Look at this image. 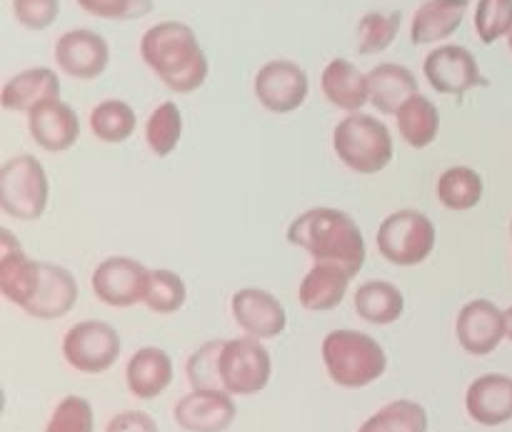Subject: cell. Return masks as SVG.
<instances>
[{
    "label": "cell",
    "mask_w": 512,
    "mask_h": 432,
    "mask_svg": "<svg viewBox=\"0 0 512 432\" xmlns=\"http://www.w3.org/2000/svg\"><path fill=\"white\" fill-rule=\"evenodd\" d=\"M140 58L155 78L180 95L195 93L208 80L210 63L198 35L180 20L150 25L140 38Z\"/></svg>",
    "instance_id": "cell-1"
},
{
    "label": "cell",
    "mask_w": 512,
    "mask_h": 432,
    "mask_svg": "<svg viewBox=\"0 0 512 432\" xmlns=\"http://www.w3.org/2000/svg\"><path fill=\"white\" fill-rule=\"evenodd\" d=\"M293 248L305 250L313 263H335L358 275L368 260L365 235L355 218L338 208H310L300 213L285 233Z\"/></svg>",
    "instance_id": "cell-2"
},
{
    "label": "cell",
    "mask_w": 512,
    "mask_h": 432,
    "mask_svg": "<svg viewBox=\"0 0 512 432\" xmlns=\"http://www.w3.org/2000/svg\"><path fill=\"white\" fill-rule=\"evenodd\" d=\"M320 355L330 380L345 390L368 388L388 370L383 345L360 330H330L323 338Z\"/></svg>",
    "instance_id": "cell-3"
},
{
    "label": "cell",
    "mask_w": 512,
    "mask_h": 432,
    "mask_svg": "<svg viewBox=\"0 0 512 432\" xmlns=\"http://www.w3.org/2000/svg\"><path fill=\"white\" fill-rule=\"evenodd\" d=\"M333 150L340 163L358 175H378L393 163V133L380 118L350 113L333 130Z\"/></svg>",
    "instance_id": "cell-4"
},
{
    "label": "cell",
    "mask_w": 512,
    "mask_h": 432,
    "mask_svg": "<svg viewBox=\"0 0 512 432\" xmlns=\"http://www.w3.org/2000/svg\"><path fill=\"white\" fill-rule=\"evenodd\" d=\"M50 203V180L35 155L20 153L0 168V210L20 223L40 220Z\"/></svg>",
    "instance_id": "cell-5"
},
{
    "label": "cell",
    "mask_w": 512,
    "mask_h": 432,
    "mask_svg": "<svg viewBox=\"0 0 512 432\" xmlns=\"http://www.w3.org/2000/svg\"><path fill=\"white\" fill-rule=\"evenodd\" d=\"M378 253L398 268H415L423 265L438 245V228L425 213L413 208H403L383 218L375 233Z\"/></svg>",
    "instance_id": "cell-6"
},
{
    "label": "cell",
    "mask_w": 512,
    "mask_h": 432,
    "mask_svg": "<svg viewBox=\"0 0 512 432\" xmlns=\"http://www.w3.org/2000/svg\"><path fill=\"white\" fill-rule=\"evenodd\" d=\"M273 360L258 338L225 340L220 350V380L223 390L240 398H250L268 388Z\"/></svg>",
    "instance_id": "cell-7"
},
{
    "label": "cell",
    "mask_w": 512,
    "mask_h": 432,
    "mask_svg": "<svg viewBox=\"0 0 512 432\" xmlns=\"http://www.w3.org/2000/svg\"><path fill=\"white\" fill-rule=\"evenodd\" d=\"M120 350L118 330L103 320H80L63 338L65 363L85 375L108 373L118 363Z\"/></svg>",
    "instance_id": "cell-8"
},
{
    "label": "cell",
    "mask_w": 512,
    "mask_h": 432,
    "mask_svg": "<svg viewBox=\"0 0 512 432\" xmlns=\"http://www.w3.org/2000/svg\"><path fill=\"white\" fill-rule=\"evenodd\" d=\"M150 268L128 255H110L103 263L95 265L90 275V288L95 298L108 308H133L143 303L148 293Z\"/></svg>",
    "instance_id": "cell-9"
},
{
    "label": "cell",
    "mask_w": 512,
    "mask_h": 432,
    "mask_svg": "<svg viewBox=\"0 0 512 432\" xmlns=\"http://www.w3.org/2000/svg\"><path fill=\"white\" fill-rule=\"evenodd\" d=\"M423 75L435 93L453 95V98H463L470 90L488 85L475 55L465 45L453 43L430 50L423 63Z\"/></svg>",
    "instance_id": "cell-10"
},
{
    "label": "cell",
    "mask_w": 512,
    "mask_h": 432,
    "mask_svg": "<svg viewBox=\"0 0 512 432\" xmlns=\"http://www.w3.org/2000/svg\"><path fill=\"white\" fill-rule=\"evenodd\" d=\"M253 93L265 110L288 115L303 108L310 95V78L293 60H270L255 73Z\"/></svg>",
    "instance_id": "cell-11"
},
{
    "label": "cell",
    "mask_w": 512,
    "mask_h": 432,
    "mask_svg": "<svg viewBox=\"0 0 512 432\" xmlns=\"http://www.w3.org/2000/svg\"><path fill=\"white\" fill-rule=\"evenodd\" d=\"M53 58L60 73L75 80H95L108 70L110 45L90 28H73L53 45Z\"/></svg>",
    "instance_id": "cell-12"
},
{
    "label": "cell",
    "mask_w": 512,
    "mask_h": 432,
    "mask_svg": "<svg viewBox=\"0 0 512 432\" xmlns=\"http://www.w3.org/2000/svg\"><path fill=\"white\" fill-rule=\"evenodd\" d=\"M455 338L465 353L485 358V355L495 353L500 343L508 338L505 313L490 300H470L455 318Z\"/></svg>",
    "instance_id": "cell-13"
},
{
    "label": "cell",
    "mask_w": 512,
    "mask_h": 432,
    "mask_svg": "<svg viewBox=\"0 0 512 432\" xmlns=\"http://www.w3.org/2000/svg\"><path fill=\"white\" fill-rule=\"evenodd\" d=\"M235 415V400L225 390H190L173 408L175 425L185 432H225Z\"/></svg>",
    "instance_id": "cell-14"
},
{
    "label": "cell",
    "mask_w": 512,
    "mask_h": 432,
    "mask_svg": "<svg viewBox=\"0 0 512 432\" xmlns=\"http://www.w3.org/2000/svg\"><path fill=\"white\" fill-rule=\"evenodd\" d=\"M230 313L235 325L248 338H278L288 328V313L273 293L260 288H243L230 298Z\"/></svg>",
    "instance_id": "cell-15"
},
{
    "label": "cell",
    "mask_w": 512,
    "mask_h": 432,
    "mask_svg": "<svg viewBox=\"0 0 512 432\" xmlns=\"http://www.w3.org/2000/svg\"><path fill=\"white\" fill-rule=\"evenodd\" d=\"M40 260L30 258L8 228L0 230V293L8 303L28 308L40 285Z\"/></svg>",
    "instance_id": "cell-16"
},
{
    "label": "cell",
    "mask_w": 512,
    "mask_h": 432,
    "mask_svg": "<svg viewBox=\"0 0 512 432\" xmlns=\"http://www.w3.org/2000/svg\"><path fill=\"white\" fill-rule=\"evenodd\" d=\"M28 133L45 153H65L80 138V118L73 105L60 98L48 100L28 113Z\"/></svg>",
    "instance_id": "cell-17"
},
{
    "label": "cell",
    "mask_w": 512,
    "mask_h": 432,
    "mask_svg": "<svg viewBox=\"0 0 512 432\" xmlns=\"http://www.w3.org/2000/svg\"><path fill=\"white\" fill-rule=\"evenodd\" d=\"M465 410L485 428H500L512 420V378L503 373H485L473 380L465 393Z\"/></svg>",
    "instance_id": "cell-18"
},
{
    "label": "cell",
    "mask_w": 512,
    "mask_h": 432,
    "mask_svg": "<svg viewBox=\"0 0 512 432\" xmlns=\"http://www.w3.org/2000/svg\"><path fill=\"white\" fill-rule=\"evenodd\" d=\"M78 303V283L68 268L55 263L40 265V285L25 313L35 320L65 318Z\"/></svg>",
    "instance_id": "cell-19"
},
{
    "label": "cell",
    "mask_w": 512,
    "mask_h": 432,
    "mask_svg": "<svg viewBox=\"0 0 512 432\" xmlns=\"http://www.w3.org/2000/svg\"><path fill=\"white\" fill-rule=\"evenodd\" d=\"M320 90L325 100L345 113H360L370 103L368 73L345 58H333L320 75Z\"/></svg>",
    "instance_id": "cell-20"
},
{
    "label": "cell",
    "mask_w": 512,
    "mask_h": 432,
    "mask_svg": "<svg viewBox=\"0 0 512 432\" xmlns=\"http://www.w3.org/2000/svg\"><path fill=\"white\" fill-rule=\"evenodd\" d=\"M60 98V78L53 68H28L15 73L0 93V105L8 113H30L48 100Z\"/></svg>",
    "instance_id": "cell-21"
},
{
    "label": "cell",
    "mask_w": 512,
    "mask_h": 432,
    "mask_svg": "<svg viewBox=\"0 0 512 432\" xmlns=\"http://www.w3.org/2000/svg\"><path fill=\"white\" fill-rule=\"evenodd\" d=\"M125 383L133 398H160L173 383V358L155 345L135 350L133 358L125 365Z\"/></svg>",
    "instance_id": "cell-22"
},
{
    "label": "cell",
    "mask_w": 512,
    "mask_h": 432,
    "mask_svg": "<svg viewBox=\"0 0 512 432\" xmlns=\"http://www.w3.org/2000/svg\"><path fill=\"white\" fill-rule=\"evenodd\" d=\"M470 0H425L410 23L413 45H430L453 38L468 15Z\"/></svg>",
    "instance_id": "cell-23"
},
{
    "label": "cell",
    "mask_w": 512,
    "mask_h": 432,
    "mask_svg": "<svg viewBox=\"0 0 512 432\" xmlns=\"http://www.w3.org/2000/svg\"><path fill=\"white\" fill-rule=\"evenodd\" d=\"M353 275L335 263H313L300 280L298 300L310 313H328L345 300Z\"/></svg>",
    "instance_id": "cell-24"
},
{
    "label": "cell",
    "mask_w": 512,
    "mask_h": 432,
    "mask_svg": "<svg viewBox=\"0 0 512 432\" xmlns=\"http://www.w3.org/2000/svg\"><path fill=\"white\" fill-rule=\"evenodd\" d=\"M370 103L383 115H398V110L418 95V78L400 63H380L368 73Z\"/></svg>",
    "instance_id": "cell-25"
},
{
    "label": "cell",
    "mask_w": 512,
    "mask_h": 432,
    "mask_svg": "<svg viewBox=\"0 0 512 432\" xmlns=\"http://www.w3.org/2000/svg\"><path fill=\"white\" fill-rule=\"evenodd\" d=\"M355 313L370 325H393L403 318L405 313V295L398 285L388 280H368L355 290Z\"/></svg>",
    "instance_id": "cell-26"
},
{
    "label": "cell",
    "mask_w": 512,
    "mask_h": 432,
    "mask_svg": "<svg viewBox=\"0 0 512 432\" xmlns=\"http://www.w3.org/2000/svg\"><path fill=\"white\" fill-rule=\"evenodd\" d=\"M435 195L443 208L453 210V213H468L483 203L485 180L475 168L453 165V168L443 170V175L438 178Z\"/></svg>",
    "instance_id": "cell-27"
},
{
    "label": "cell",
    "mask_w": 512,
    "mask_h": 432,
    "mask_svg": "<svg viewBox=\"0 0 512 432\" xmlns=\"http://www.w3.org/2000/svg\"><path fill=\"white\" fill-rule=\"evenodd\" d=\"M398 120V133L403 138V143H408L410 148L423 150L438 140L440 135V110L425 95H413L403 108L395 115Z\"/></svg>",
    "instance_id": "cell-28"
},
{
    "label": "cell",
    "mask_w": 512,
    "mask_h": 432,
    "mask_svg": "<svg viewBox=\"0 0 512 432\" xmlns=\"http://www.w3.org/2000/svg\"><path fill=\"white\" fill-rule=\"evenodd\" d=\"M88 123L90 133H93L100 143L120 145L125 143V140L133 138L135 128H138V115H135L133 105H128L125 100L110 98L90 110Z\"/></svg>",
    "instance_id": "cell-29"
},
{
    "label": "cell",
    "mask_w": 512,
    "mask_h": 432,
    "mask_svg": "<svg viewBox=\"0 0 512 432\" xmlns=\"http://www.w3.org/2000/svg\"><path fill=\"white\" fill-rule=\"evenodd\" d=\"M183 113L173 100H165L145 120V143L155 158H168L175 153L183 138Z\"/></svg>",
    "instance_id": "cell-30"
},
{
    "label": "cell",
    "mask_w": 512,
    "mask_h": 432,
    "mask_svg": "<svg viewBox=\"0 0 512 432\" xmlns=\"http://www.w3.org/2000/svg\"><path fill=\"white\" fill-rule=\"evenodd\" d=\"M358 432H428V410L415 400H393L370 415Z\"/></svg>",
    "instance_id": "cell-31"
},
{
    "label": "cell",
    "mask_w": 512,
    "mask_h": 432,
    "mask_svg": "<svg viewBox=\"0 0 512 432\" xmlns=\"http://www.w3.org/2000/svg\"><path fill=\"white\" fill-rule=\"evenodd\" d=\"M400 25H403V15L398 10H390V13L370 10V13H365L358 23V53L375 55L388 50L398 38Z\"/></svg>",
    "instance_id": "cell-32"
},
{
    "label": "cell",
    "mask_w": 512,
    "mask_h": 432,
    "mask_svg": "<svg viewBox=\"0 0 512 432\" xmlns=\"http://www.w3.org/2000/svg\"><path fill=\"white\" fill-rule=\"evenodd\" d=\"M185 300H188V288H185V280L175 270H150L148 293H145L143 300L150 313L173 315L183 308Z\"/></svg>",
    "instance_id": "cell-33"
},
{
    "label": "cell",
    "mask_w": 512,
    "mask_h": 432,
    "mask_svg": "<svg viewBox=\"0 0 512 432\" xmlns=\"http://www.w3.org/2000/svg\"><path fill=\"white\" fill-rule=\"evenodd\" d=\"M225 340H210V343L200 345L185 365V375L193 390H223V380H220V350H223Z\"/></svg>",
    "instance_id": "cell-34"
},
{
    "label": "cell",
    "mask_w": 512,
    "mask_h": 432,
    "mask_svg": "<svg viewBox=\"0 0 512 432\" xmlns=\"http://www.w3.org/2000/svg\"><path fill=\"white\" fill-rule=\"evenodd\" d=\"M475 33L485 45L510 38L512 33V0H478L475 8Z\"/></svg>",
    "instance_id": "cell-35"
},
{
    "label": "cell",
    "mask_w": 512,
    "mask_h": 432,
    "mask_svg": "<svg viewBox=\"0 0 512 432\" xmlns=\"http://www.w3.org/2000/svg\"><path fill=\"white\" fill-rule=\"evenodd\" d=\"M45 432H95L93 405L80 395H68L50 413Z\"/></svg>",
    "instance_id": "cell-36"
},
{
    "label": "cell",
    "mask_w": 512,
    "mask_h": 432,
    "mask_svg": "<svg viewBox=\"0 0 512 432\" xmlns=\"http://www.w3.org/2000/svg\"><path fill=\"white\" fill-rule=\"evenodd\" d=\"M75 3L93 18L120 20V23L145 18L155 8V0H75Z\"/></svg>",
    "instance_id": "cell-37"
},
{
    "label": "cell",
    "mask_w": 512,
    "mask_h": 432,
    "mask_svg": "<svg viewBox=\"0 0 512 432\" xmlns=\"http://www.w3.org/2000/svg\"><path fill=\"white\" fill-rule=\"evenodd\" d=\"M58 13L60 0H13L15 20L28 30H48Z\"/></svg>",
    "instance_id": "cell-38"
},
{
    "label": "cell",
    "mask_w": 512,
    "mask_h": 432,
    "mask_svg": "<svg viewBox=\"0 0 512 432\" xmlns=\"http://www.w3.org/2000/svg\"><path fill=\"white\" fill-rule=\"evenodd\" d=\"M105 432H158V423L143 410H125L110 418Z\"/></svg>",
    "instance_id": "cell-39"
},
{
    "label": "cell",
    "mask_w": 512,
    "mask_h": 432,
    "mask_svg": "<svg viewBox=\"0 0 512 432\" xmlns=\"http://www.w3.org/2000/svg\"><path fill=\"white\" fill-rule=\"evenodd\" d=\"M505 325H508V338L512 340V305L505 310Z\"/></svg>",
    "instance_id": "cell-40"
},
{
    "label": "cell",
    "mask_w": 512,
    "mask_h": 432,
    "mask_svg": "<svg viewBox=\"0 0 512 432\" xmlns=\"http://www.w3.org/2000/svg\"><path fill=\"white\" fill-rule=\"evenodd\" d=\"M508 43H510V50H512V33H510V38H508Z\"/></svg>",
    "instance_id": "cell-41"
},
{
    "label": "cell",
    "mask_w": 512,
    "mask_h": 432,
    "mask_svg": "<svg viewBox=\"0 0 512 432\" xmlns=\"http://www.w3.org/2000/svg\"><path fill=\"white\" fill-rule=\"evenodd\" d=\"M510 240H512V220H510Z\"/></svg>",
    "instance_id": "cell-42"
}]
</instances>
